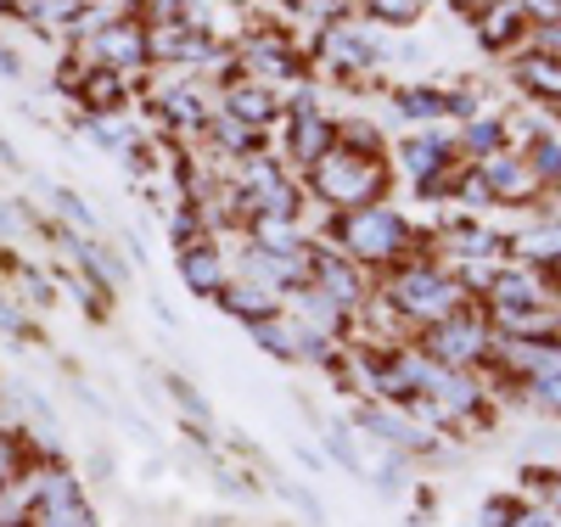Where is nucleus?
Segmentation results:
<instances>
[{"label": "nucleus", "instance_id": "5701e85b", "mask_svg": "<svg viewBox=\"0 0 561 527\" xmlns=\"http://www.w3.org/2000/svg\"><path fill=\"white\" fill-rule=\"evenodd\" d=\"M57 197V208H62V219H73L79 230H96V214L84 208V197H73V191H51Z\"/></svg>", "mask_w": 561, "mask_h": 527}, {"label": "nucleus", "instance_id": "f257e3e1", "mask_svg": "<svg viewBox=\"0 0 561 527\" xmlns=\"http://www.w3.org/2000/svg\"><path fill=\"white\" fill-rule=\"evenodd\" d=\"M332 242H337L343 259H354V264H388V270H393V264H404L415 230H410V219H404L399 208L370 203V208H354V214H343V219L332 225Z\"/></svg>", "mask_w": 561, "mask_h": 527}, {"label": "nucleus", "instance_id": "2eb2a0df", "mask_svg": "<svg viewBox=\"0 0 561 527\" xmlns=\"http://www.w3.org/2000/svg\"><path fill=\"white\" fill-rule=\"evenodd\" d=\"M248 337L270 354V359H298V320L287 314H270V320H253Z\"/></svg>", "mask_w": 561, "mask_h": 527}, {"label": "nucleus", "instance_id": "393cba45", "mask_svg": "<svg viewBox=\"0 0 561 527\" xmlns=\"http://www.w3.org/2000/svg\"><path fill=\"white\" fill-rule=\"evenodd\" d=\"M12 483H18V438L0 433V494H7Z\"/></svg>", "mask_w": 561, "mask_h": 527}, {"label": "nucleus", "instance_id": "bb28decb", "mask_svg": "<svg viewBox=\"0 0 561 527\" xmlns=\"http://www.w3.org/2000/svg\"><path fill=\"white\" fill-rule=\"evenodd\" d=\"M517 527H561V516H550V511H523Z\"/></svg>", "mask_w": 561, "mask_h": 527}, {"label": "nucleus", "instance_id": "f03ea898", "mask_svg": "<svg viewBox=\"0 0 561 527\" xmlns=\"http://www.w3.org/2000/svg\"><path fill=\"white\" fill-rule=\"evenodd\" d=\"M309 185H314V197H320L325 208L354 214V208L382 203V191H388V169H382V158H365V152L332 147V152H325V158L309 169Z\"/></svg>", "mask_w": 561, "mask_h": 527}, {"label": "nucleus", "instance_id": "f3484780", "mask_svg": "<svg viewBox=\"0 0 561 527\" xmlns=\"http://www.w3.org/2000/svg\"><path fill=\"white\" fill-rule=\"evenodd\" d=\"M208 135L219 140L225 152H237V158H248V152L259 147V129H253V124H242V118H230V113L208 118Z\"/></svg>", "mask_w": 561, "mask_h": 527}, {"label": "nucleus", "instance_id": "6e6552de", "mask_svg": "<svg viewBox=\"0 0 561 527\" xmlns=\"http://www.w3.org/2000/svg\"><path fill=\"white\" fill-rule=\"evenodd\" d=\"M511 253L523 270H561V214H539L528 230H517Z\"/></svg>", "mask_w": 561, "mask_h": 527}, {"label": "nucleus", "instance_id": "4468645a", "mask_svg": "<svg viewBox=\"0 0 561 527\" xmlns=\"http://www.w3.org/2000/svg\"><path fill=\"white\" fill-rule=\"evenodd\" d=\"M219 303H225L230 314H237L242 325H253V320H270V314H280L275 293H264V286H253V280H230Z\"/></svg>", "mask_w": 561, "mask_h": 527}, {"label": "nucleus", "instance_id": "dca6fc26", "mask_svg": "<svg viewBox=\"0 0 561 527\" xmlns=\"http://www.w3.org/2000/svg\"><path fill=\"white\" fill-rule=\"evenodd\" d=\"M505 140H511V129H505L500 118H472V124H466V135H460V147L483 163V158L505 152Z\"/></svg>", "mask_w": 561, "mask_h": 527}, {"label": "nucleus", "instance_id": "a878e982", "mask_svg": "<svg viewBox=\"0 0 561 527\" xmlns=\"http://www.w3.org/2000/svg\"><path fill=\"white\" fill-rule=\"evenodd\" d=\"M0 331H18V337H23V331H28V320L7 303V298H0Z\"/></svg>", "mask_w": 561, "mask_h": 527}, {"label": "nucleus", "instance_id": "cd10ccee", "mask_svg": "<svg viewBox=\"0 0 561 527\" xmlns=\"http://www.w3.org/2000/svg\"><path fill=\"white\" fill-rule=\"evenodd\" d=\"M545 511H550V516H561V471L545 483Z\"/></svg>", "mask_w": 561, "mask_h": 527}, {"label": "nucleus", "instance_id": "4be33fe9", "mask_svg": "<svg viewBox=\"0 0 561 527\" xmlns=\"http://www.w3.org/2000/svg\"><path fill=\"white\" fill-rule=\"evenodd\" d=\"M163 388L174 393V404H180L185 415H192V421H203V426H208V399H203V393L192 388V381H185V376H163Z\"/></svg>", "mask_w": 561, "mask_h": 527}, {"label": "nucleus", "instance_id": "39448f33", "mask_svg": "<svg viewBox=\"0 0 561 527\" xmlns=\"http://www.w3.org/2000/svg\"><path fill=\"white\" fill-rule=\"evenodd\" d=\"M90 62L107 68V73H129L140 62H152L147 28H140V23H102L96 34H90Z\"/></svg>", "mask_w": 561, "mask_h": 527}, {"label": "nucleus", "instance_id": "412c9836", "mask_svg": "<svg viewBox=\"0 0 561 527\" xmlns=\"http://www.w3.org/2000/svg\"><path fill=\"white\" fill-rule=\"evenodd\" d=\"M517 516H523V505L511 500V494H489V500L478 505L472 527H517Z\"/></svg>", "mask_w": 561, "mask_h": 527}, {"label": "nucleus", "instance_id": "7ed1b4c3", "mask_svg": "<svg viewBox=\"0 0 561 527\" xmlns=\"http://www.w3.org/2000/svg\"><path fill=\"white\" fill-rule=\"evenodd\" d=\"M421 354H427L433 365H444V370H472V365H483V359L494 354V331H489L483 314L460 309V314L427 325V337H421Z\"/></svg>", "mask_w": 561, "mask_h": 527}, {"label": "nucleus", "instance_id": "20e7f679", "mask_svg": "<svg viewBox=\"0 0 561 527\" xmlns=\"http://www.w3.org/2000/svg\"><path fill=\"white\" fill-rule=\"evenodd\" d=\"M28 527H96V511L68 471H39L28 489Z\"/></svg>", "mask_w": 561, "mask_h": 527}, {"label": "nucleus", "instance_id": "f8f14e48", "mask_svg": "<svg viewBox=\"0 0 561 527\" xmlns=\"http://www.w3.org/2000/svg\"><path fill=\"white\" fill-rule=\"evenodd\" d=\"M511 79H517L523 90H534L539 102H556L561 107V57H545V51L511 57Z\"/></svg>", "mask_w": 561, "mask_h": 527}, {"label": "nucleus", "instance_id": "b1692460", "mask_svg": "<svg viewBox=\"0 0 561 527\" xmlns=\"http://www.w3.org/2000/svg\"><path fill=\"white\" fill-rule=\"evenodd\" d=\"M511 7H517L523 18H534L539 28L545 23H561V0H511Z\"/></svg>", "mask_w": 561, "mask_h": 527}, {"label": "nucleus", "instance_id": "9b49d317", "mask_svg": "<svg viewBox=\"0 0 561 527\" xmlns=\"http://www.w3.org/2000/svg\"><path fill=\"white\" fill-rule=\"evenodd\" d=\"M225 113L230 118H242V124H253V129H264V124H275V95H270V84H259V79H230L225 84Z\"/></svg>", "mask_w": 561, "mask_h": 527}, {"label": "nucleus", "instance_id": "aec40b11", "mask_svg": "<svg viewBox=\"0 0 561 527\" xmlns=\"http://www.w3.org/2000/svg\"><path fill=\"white\" fill-rule=\"evenodd\" d=\"M421 7H427V0H365V12L382 18L388 28H410L421 18Z\"/></svg>", "mask_w": 561, "mask_h": 527}, {"label": "nucleus", "instance_id": "9d476101", "mask_svg": "<svg viewBox=\"0 0 561 527\" xmlns=\"http://www.w3.org/2000/svg\"><path fill=\"white\" fill-rule=\"evenodd\" d=\"M332 147H337V124H332V118H320V113H298V118L287 124V158H293V163L314 169Z\"/></svg>", "mask_w": 561, "mask_h": 527}, {"label": "nucleus", "instance_id": "6ab92c4d", "mask_svg": "<svg viewBox=\"0 0 561 527\" xmlns=\"http://www.w3.org/2000/svg\"><path fill=\"white\" fill-rule=\"evenodd\" d=\"M325 455H332L343 471H365V460H359V444H354V433H348L343 421H332V426H325Z\"/></svg>", "mask_w": 561, "mask_h": 527}, {"label": "nucleus", "instance_id": "0eeeda50", "mask_svg": "<svg viewBox=\"0 0 561 527\" xmlns=\"http://www.w3.org/2000/svg\"><path fill=\"white\" fill-rule=\"evenodd\" d=\"M483 185H489V197L494 203H534L539 197V180H534V169H528V158L517 152H494V158H483Z\"/></svg>", "mask_w": 561, "mask_h": 527}, {"label": "nucleus", "instance_id": "1a4fd4ad", "mask_svg": "<svg viewBox=\"0 0 561 527\" xmlns=\"http://www.w3.org/2000/svg\"><path fill=\"white\" fill-rule=\"evenodd\" d=\"M325 62H332V68H343V73H365L370 62H377L382 57V45H377V34H370V28H325Z\"/></svg>", "mask_w": 561, "mask_h": 527}, {"label": "nucleus", "instance_id": "a211bd4d", "mask_svg": "<svg viewBox=\"0 0 561 527\" xmlns=\"http://www.w3.org/2000/svg\"><path fill=\"white\" fill-rule=\"evenodd\" d=\"M523 399H528L539 415H561V370L528 376V381H523Z\"/></svg>", "mask_w": 561, "mask_h": 527}, {"label": "nucleus", "instance_id": "ddd939ff", "mask_svg": "<svg viewBox=\"0 0 561 527\" xmlns=\"http://www.w3.org/2000/svg\"><path fill=\"white\" fill-rule=\"evenodd\" d=\"M523 28H528V18L511 7V0H494V7L478 18V34H483V45L489 51H511V45L523 39Z\"/></svg>", "mask_w": 561, "mask_h": 527}, {"label": "nucleus", "instance_id": "423d86ee", "mask_svg": "<svg viewBox=\"0 0 561 527\" xmlns=\"http://www.w3.org/2000/svg\"><path fill=\"white\" fill-rule=\"evenodd\" d=\"M180 280L192 286L197 298H225V286H230V259L219 253L214 236H203V242H192V248H180Z\"/></svg>", "mask_w": 561, "mask_h": 527}]
</instances>
